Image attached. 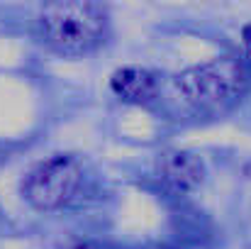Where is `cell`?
<instances>
[{
	"instance_id": "cell-3",
	"label": "cell",
	"mask_w": 251,
	"mask_h": 249,
	"mask_svg": "<svg viewBox=\"0 0 251 249\" xmlns=\"http://www.w3.org/2000/svg\"><path fill=\"white\" fill-rule=\"evenodd\" d=\"M83 181L81 164L69 154H56L37 164L22 181L25 200L37 210H56L66 205Z\"/></svg>"
},
{
	"instance_id": "cell-1",
	"label": "cell",
	"mask_w": 251,
	"mask_h": 249,
	"mask_svg": "<svg viewBox=\"0 0 251 249\" xmlns=\"http://www.w3.org/2000/svg\"><path fill=\"white\" fill-rule=\"evenodd\" d=\"M107 29L105 10L95 2H54L37 17L39 39L64 56H83L93 52Z\"/></svg>"
},
{
	"instance_id": "cell-6",
	"label": "cell",
	"mask_w": 251,
	"mask_h": 249,
	"mask_svg": "<svg viewBox=\"0 0 251 249\" xmlns=\"http://www.w3.org/2000/svg\"><path fill=\"white\" fill-rule=\"evenodd\" d=\"M242 39H244V52H247V56L251 59V25H249V27H244Z\"/></svg>"
},
{
	"instance_id": "cell-4",
	"label": "cell",
	"mask_w": 251,
	"mask_h": 249,
	"mask_svg": "<svg viewBox=\"0 0 251 249\" xmlns=\"http://www.w3.org/2000/svg\"><path fill=\"white\" fill-rule=\"evenodd\" d=\"M156 168H159L161 181L176 193H188V191L198 188L200 181H202V173H205V166L200 162V157L193 154V152H185V149L161 152Z\"/></svg>"
},
{
	"instance_id": "cell-5",
	"label": "cell",
	"mask_w": 251,
	"mask_h": 249,
	"mask_svg": "<svg viewBox=\"0 0 251 249\" xmlns=\"http://www.w3.org/2000/svg\"><path fill=\"white\" fill-rule=\"evenodd\" d=\"M112 93L125 100V103H134V105H144L151 103L156 98L159 81L156 74H151L149 69H139V66H125L117 69L110 79Z\"/></svg>"
},
{
	"instance_id": "cell-2",
	"label": "cell",
	"mask_w": 251,
	"mask_h": 249,
	"mask_svg": "<svg viewBox=\"0 0 251 249\" xmlns=\"http://www.w3.org/2000/svg\"><path fill=\"white\" fill-rule=\"evenodd\" d=\"M251 69L237 56H220L176 76L178 95L195 110H222L247 95Z\"/></svg>"
}]
</instances>
